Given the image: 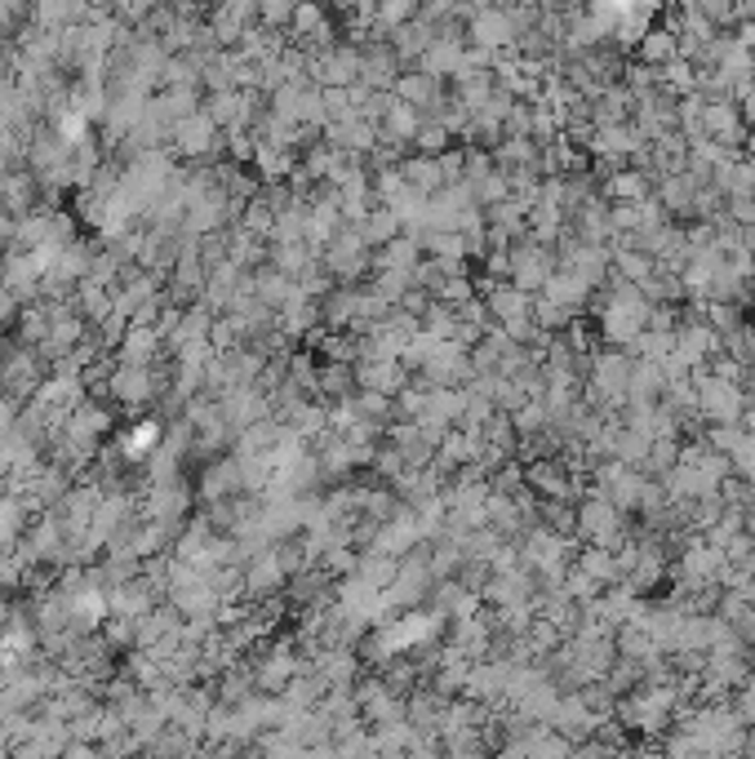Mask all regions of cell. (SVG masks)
<instances>
[{"instance_id":"e575fe53","label":"cell","mask_w":755,"mask_h":759,"mask_svg":"<svg viewBox=\"0 0 755 759\" xmlns=\"http://www.w3.org/2000/svg\"><path fill=\"white\" fill-rule=\"evenodd\" d=\"M356 231L365 236V245L378 249V245H386V240H395L404 227H400V218H395V209H386V205H374L361 223H356Z\"/></svg>"},{"instance_id":"277c9868","label":"cell","mask_w":755,"mask_h":759,"mask_svg":"<svg viewBox=\"0 0 755 759\" xmlns=\"http://www.w3.org/2000/svg\"><path fill=\"white\" fill-rule=\"evenodd\" d=\"M627 533H631V515H622L605 493L587 489L578 497V538L582 542H596V546L618 551L627 542Z\"/></svg>"},{"instance_id":"60d3db41","label":"cell","mask_w":755,"mask_h":759,"mask_svg":"<svg viewBox=\"0 0 755 759\" xmlns=\"http://www.w3.org/2000/svg\"><path fill=\"white\" fill-rule=\"evenodd\" d=\"M676 352V334L671 329H649L645 325V334L631 343V356H640V361H667Z\"/></svg>"},{"instance_id":"7dc6e473","label":"cell","mask_w":755,"mask_h":759,"mask_svg":"<svg viewBox=\"0 0 755 759\" xmlns=\"http://www.w3.org/2000/svg\"><path fill=\"white\" fill-rule=\"evenodd\" d=\"M511 422H516V431H520V435H533V431L551 426V413H547V404H542V400H524V404L511 413Z\"/></svg>"},{"instance_id":"83f0119b","label":"cell","mask_w":755,"mask_h":759,"mask_svg":"<svg viewBox=\"0 0 755 759\" xmlns=\"http://www.w3.org/2000/svg\"><path fill=\"white\" fill-rule=\"evenodd\" d=\"M249 285H254V294H258L272 312H281V307L290 303V294H294V285H298V280H290L285 272H276L272 263H263V267H254V272H249Z\"/></svg>"},{"instance_id":"b9f144b4","label":"cell","mask_w":755,"mask_h":759,"mask_svg":"<svg viewBox=\"0 0 755 759\" xmlns=\"http://www.w3.org/2000/svg\"><path fill=\"white\" fill-rule=\"evenodd\" d=\"M134 631H138V618H129V613H107V618H102V627H98V635H102L116 653L134 649Z\"/></svg>"},{"instance_id":"8992f818","label":"cell","mask_w":755,"mask_h":759,"mask_svg":"<svg viewBox=\"0 0 755 759\" xmlns=\"http://www.w3.org/2000/svg\"><path fill=\"white\" fill-rule=\"evenodd\" d=\"M480 298H484L493 325H502L511 338H524V334H529V325H533V294L516 289L511 280H493Z\"/></svg>"},{"instance_id":"52a82bcc","label":"cell","mask_w":755,"mask_h":759,"mask_svg":"<svg viewBox=\"0 0 755 759\" xmlns=\"http://www.w3.org/2000/svg\"><path fill=\"white\" fill-rule=\"evenodd\" d=\"M192 493L196 502H218V497H232V493H245V462L241 453H223L214 462H200L196 466V480H192Z\"/></svg>"},{"instance_id":"d4e9b609","label":"cell","mask_w":755,"mask_h":759,"mask_svg":"<svg viewBox=\"0 0 755 759\" xmlns=\"http://www.w3.org/2000/svg\"><path fill=\"white\" fill-rule=\"evenodd\" d=\"M200 107L218 120V129H245V89L227 85V89H205Z\"/></svg>"},{"instance_id":"1f68e13d","label":"cell","mask_w":755,"mask_h":759,"mask_svg":"<svg viewBox=\"0 0 755 759\" xmlns=\"http://www.w3.org/2000/svg\"><path fill=\"white\" fill-rule=\"evenodd\" d=\"M556 702H560V684H556V680H542V684H533L511 711H520V716L533 720V724H547L551 711H556Z\"/></svg>"},{"instance_id":"ab89813d","label":"cell","mask_w":755,"mask_h":759,"mask_svg":"<svg viewBox=\"0 0 755 759\" xmlns=\"http://www.w3.org/2000/svg\"><path fill=\"white\" fill-rule=\"evenodd\" d=\"M272 240H307V205L294 200L272 218Z\"/></svg>"},{"instance_id":"f5cc1de1","label":"cell","mask_w":755,"mask_h":759,"mask_svg":"<svg viewBox=\"0 0 755 759\" xmlns=\"http://www.w3.org/2000/svg\"><path fill=\"white\" fill-rule=\"evenodd\" d=\"M316 4H334V0H316Z\"/></svg>"},{"instance_id":"5bb4252c","label":"cell","mask_w":755,"mask_h":759,"mask_svg":"<svg viewBox=\"0 0 755 759\" xmlns=\"http://www.w3.org/2000/svg\"><path fill=\"white\" fill-rule=\"evenodd\" d=\"M511 40H516V22L507 9H471V18H467L471 49H507Z\"/></svg>"},{"instance_id":"4dcf8cb0","label":"cell","mask_w":755,"mask_h":759,"mask_svg":"<svg viewBox=\"0 0 755 759\" xmlns=\"http://www.w3.org/2000/svg\"><path fill=\"white\" fill-rule=\"evenodd\" d=\"M395 569H400V560L395 555H382V551H361V560H356V578L374 591V595H382L386 586H391V578H395Z\"/></svg>"},{"instance_id":"5b68a950","label":"cell","mask_w":755,"mask_h":759,"mask_svg":"<svg viewBox=\"0 0 755 759\" xmlns=\"http://www.w3.org/2000/svg\"><path fill=\"white\" fill-rule=\"evenodd\" d=\"M689 378H694V386H698V408H703V417H707V422H738V417H743L747 391H743L738 382L716 378L707 365L689 369Z\"/></svg>"},{"instance_id":"cb8c5ba5","label":"cell","mask_w":755,"mask_h":759,"mask_svg":"<svg viewBox=\"0 0 755 759\" xmlns=\"http://www.w3.org/2000/svg\"><path fill=\"white\" fill-rule=\"evenodd\" d=\"M422 116H426V111H418L413 102H404V98H395V93H391V102H386V111H382V120H378V134H382V138H391V142L413 147V134H418Z\"/></svg>"},{"instance_id":"d6a6232c","label":"cell","mask_w":755,"mask_h":759,"mask_svg":"<svg viewBox=\"0 0 755 759\" xmlns=\"http://www.w3.org/2000/svg\"><path fill=\"white\" fill-rule=\"evenodd\" d=\"M400 174H404V178H409V183H413L418 191H426V196L444 187V174H440V160H435V156H422V151H409V156L400 160Z\"/></svg>"},{"instance_id":"30bf717a","label":"cell","mask_w":755,"mask_h":759,"mask_svg":"<svg viewBox=\"0 0 755 759\" xmlns=\"http://www.w3.org/2000/svg\"><path fill=\"white\" fill-rule=\"evenodd\" d=\"M285 582H290V569L281 564L276 542L245 560V600H276L285 595Z\"/></svg>"},{"instance_id":"44dd1931","label":"cell","mask_w":755,"mask_h":759,"mask_svg":"<svg viewBox=\"0 0 755 759\" xmlns=\"http://www.w3.org/2000/svg\"><path fill=\"white\" fill-rule=\"evenodd\" d=\"M631 58L636 62H649V67H667V62L680 58V40H676V31L667 22H649L645 36L631 45Z\"/></svg>"},{"instance_id":"9a60e30c","label":"cell","mask_w":755,"mask_h":759,"mask_svg":"<svg viewBox=\"0 0 755 759\" xmlns=\"http://www.w3.org/2000/svg\"><path fill=\"white\" fill-rule=\"evenodd\" d=\"M391 93L395 98H404V102H413L418 111H435L440 102H444V93H449V80H440V76H426L422 67H409V71H400V80L391 85Z\"/></svg>"},{"instance_id":"8fae6325","label":"cell","mask_w":755,"mask_h":759,"mask_svg":"<svg viewBox=\"0 0 755 759\" xmlns=\"http://www.w3.org/2000/svg\"><path fill=\"white\" fill-rule=\"evenodd\" d=\"M703 134L720 147H734V151H747V142H752V125L743 120L738 102H707L703 107Z\"/></svg>"},{"instance_id":"836d02e7","label":"cell","mask_w":755,"mask_h":759,"mask_svg":"<svg viewBox=\"0 0 755 759\" xmlns=\"http://www.w3.org/2000/svg\"><path fill=\"white\" fill-rule=\"evenodd\" d=\"M654 267H658L654 254H645V249H636V245H614V272H618L622 280L645 285V280L654 276Z\"/></svg>"},{"instance_id":"ee69618b","label":"cell","mask_w":755,"mask_h":759,"mask_svg":"<svg viewBox=\"0 0 755 759\" xmlns=\"http://www.w3.org/2000/svg\"><path fill=\"white\" fill-rule=\"evenodd\" d=\"M600 591H605V582H596L587 569H578V564H569V569H565V595H569V600L587 604V600H596Z\"/></svg>"},{"instance_id":"f907efd6","label":"cell","mask_w":755,"mask_h":759,"mask_svg":"<svg viewBox=\"0 0 755 759\" xmlns=\"http://www.w3.org/2000/svg\"><path fill=\"white\" fill-rule=\"evenodd\" d=\"M734 40H738L743 49H752V53H755V18H743V22L734 27Z\"/></svg>"},{"instance_id":"d590c367","label":"cell","mask_w":755,"mask_h":759,"mask_svg":"<svg viewBox=\"0 0 755 759\" xmlns=\"http://www.w3.org/2000/svg\"><path fill=\"white\" fill-rule=\"evenodd\" d=\"M538 524L565 538H578V502H556V497H538Z\"/></svg>"},{"instance_id":"f546056e","label":"cell","mask_w":755,"mask_h":759,"mask_svg":"<svg viewBox=\"0 0 755 759\" xmlns=\"http://www.w3.org/2000/svg\"><path fill=\"white\" fill-rule=\"evenodd\" d=\"M654 191V178L645 174V169H631V165H622L618 174H609L605 183H600V196L605 200H640V196H649Z\"/></svg>"},{"instance_id":"4316f807","label":"cell","mask_w":755,"mask_h":759,"mask_svg":"<svg viewBox=\"0 0 755 759\" xmlns=\"http://www.w3.org/2000/svg\"><path fill=\"white\" fill-rule=\"evenodd\" d=\"M418 263H422V249L409 231H400L395 240L374 249V272H418Z\"/></svg>"},{"instance_id":"c3c4849f","label":"cell","mask_w":755,"mask_h":759,"mask_svg":"<svg viewBox=\"0 0 755 759\" xmlns=\"http://www.w3.org/2000/svg\"><path fill=\"white\" fill-rule=\"evenodd\" d=\"M298 4H303V0H258V22H267V27H276V31H290Z\"/></svg>"},{"instance_id":"6da1fadb","label":"cell","mask_w":755,"mask_h":759,"mask_svg":"<svg viewBox=\"0 0 755 759\" xmlns=\"http://www.w3.org/2000/svg\"><path fill=\"white\" fill-rule=\"evenodd\" d=\"M169 151L183 156V160H192V165H218V160H227V134L218 129V120L205 107H196L183 120H174Z\"/></svg>"},{"instance_id":"9c48e42d","label":"cell","mask_w":755,"mask_h":759,"mask_svg":"<svg viewBox=\"0 0 755 759\" xmlns=\"http://www.w3.org/2000/svg\"><path fill=\"white\" fill-rule=\"evenodd\" d=\"M556 272V249L538 245V240H516L511 245V285L524 289V294H542V285L551 280Z\"/></svg>"},{"instance_id":"816d5d0a","label":"cell","mask_w":755,"mask_h":759,"mask_svg":"<svg viewBox=\"0 0 755 759\" xmlns=\"http://www.w3.org/2000/svg\"><path fill=\"white\" fill-rule=\"evenodd\" d=\"M743 245H747V249L755 254V223H752V227H743Z\"/></svg>"},{"instance_id":"7bdbcfd3","label":"cell","mask_w":755,"mask_h":759,"mask_svg":"<svg viewBox=\"0 0 755 759\" xmlns=\"http://www.w3.org/2000/svg\"><path fill=\"white\" fill-rule=\"evenodd\" d=\"M418 13V0H378L374 9V36H386L395 31L400 22H409Z\"/></svg>"},{"instance_id":"603a6c76","label":"cell","mask_w":755,"mask_h":759,"mask_svg":"<svg viewBox=\"0 0 755 759\" xmlns=\"http://www.w3.org/2000/svg\"><path fill=\"white\" fill-rule=\"evenodd\" d=\"M386 40H391V49L400 53V62H404V71L409 67H418V58H422V49L435 40V27L426 22V18H409V22H400L395 31H386Z\"/></svg>"},{"instance_id":"e0dca14e","label":"cell","mask_w":755,"mask_h":759,"mask_svg":"<svg viewBox=\"0 0 755 759\" xmlns=\"http://www.w3.org/2000/svg\"><path fill=\"white\" fill-rule=\"evenodd\" d=\"M538 156H542V147L533 138H502L493 147V169H502L507 183L511 178H542L538 174Z\"/></svg>"},{"instance_id":"4fadbf2b","label":"cell","mask_w":755,"mask_h":759,"mask_svg":"<svg viewBox=\"0 0 755 759\" xmlns=\"http://www.w3.org/2000/svg\"><path fill=\"white\" fill-rule=\"evenodd\" d=\"M400 71H404V62H400V53L391 49L386 36H370L361 45V80L370 89H391L400 80Z\"/></svg>"},{"instance_id":"8d00e7d4","label":"cell","mask_w":755,"mask_h":759,"mask_svg":"<svg viewBox=\"0 0 755 759\" xmlns=\"http://www.w3.org/2000/svg\"><path fill=\"white\" fill-rule=\"evenodd\" d=\"M658 85H663L667 93H676V98L698 93V67H694L689 58H676V62H667V67L658 71Z\"/></svg>"},{"instance_id":"ac0fdd59","label":"cell","mask_w":755,"mask_h":759,"mask_svg":"<svg viewBox=\"0 0 755 759\" xmlns=\"http://www.w3.org/2000/svg\"><path fill=\"white\" fill-rule=\"evenodd\" d=\"M169 352H165V338H160L156 325H129L125 338H120V347H116V361L120 365H156Z\"/></svg>"},{"instance_id":"7a4b0ae2","label":"cell","mask_w":755,"mask_h":759,"mask_svg":"<svg viewBox=\"0 0 755 759\" xmlns=\"http://www.w3.org/2000/svg\"><path fill=\"white\" fill-rule=\"evenodd\" d=\"M45 378H49V365L40 361V352L22 347L13 334H0V395H13L27 404Z\"/></svg>"},{"instance_id":"74e56055","label":"cell","mask_w":755,"mask_h":759,"mask_svg":"<svg viewBox=\"0 0 755 759\" xmlns=\"http://www.w3.org/2000/svg\"><path fill=\"white\" fill-rule=\"evenodd\" d=\"M680 462V435H654L649 440V457H645V475H663V471H671Z\"/></svg>"},{"instance_id":"f1b7e54d","label":"cell","mask_w":755,"mask_h":759,"mask_svg":"<svg viewBox=\"0 0 755 759\" xmlns=\"http://www.w3.org/2000/svg\"><path fill=\"white\" fill-rule=\"evenodd\" d=\"M321 325L325 329H352L356 325V285H334L321 298Z\"/></svg>"},{"instance_id":"ba28073f","label":"cell","mask_w":755,"mask_h":759,"mask_svg":"<svg viewBox=\"0 0 755 759\" xmlns=\"http://www.w3.org/2000/svg\"><path fill=\"white\" fill-rule=\"evenodd\" d=\"M307 71L316 85H352V80H361V45L334 40V45L307 53Z\"/></svg>"},{"instance_id":"f6af8a7d","label":"cell","mask_w":755,"mask_h":759,"mask_svg":"<svg viewBox=\"0 0 755 759\" xmlns=\"http://www.w3.org/2000/svg\"><path fill=\"white\" fill-rule=\"evenodd\" d=\"M698 9L707 13V22H712L716 31H734V27L743 22V9H738V0H698Z\"/></svg>"},{"instance_id":"bcb514c9","label":"cell","mask_w":755,"mask_h":759,"mask_svg":"<svg viewBox=\"0 0 755 759\" xmlns=\"http://www.w3.org/2000/svg\"><path fill=\"white\" fill-rule=\"evenodd\" d=\"M431 298H440V303H449V307H462L467 298H475V280H471V276H444V280L431 289Z\"/></svg>"},{"instance_id":"681fc988","label":"cell","mask_w":755,"mask_h":759,"mask_svg":"<svg viewBox=\"0 0 755 759\" xmlns=\"http://www.w3.org/2000/svg\"><path fill=\"white\" fill-rule=\"evenodd\" d=\"M725 218L729 223H738V227H752L755 223V196H729V205H725Z\"/></svg>"},{"instance_id":"7c38bea8","label":"cell","mask_w":755,"mask_h":759,"mask_svg":"<svg viewBox=\"0 0 755 759\" xmlns=\"http://www.w3.org/2000/svg\"><path fill=\"white\" fill-rule=\"evenodd\" d=\"M205 22H209V31H214V40L223 49H236V40L258 22V0H218L205 13Z\"/></svg>"},{"instance_id":"d6986e66","label":"cell","mask_w":755,"mask_h":759,"mask_svg":"<svg viewBox=\"0 0 755 759\" xmlns=\"http://www.w3.org/2000/svg\"><path fill=\"white\" fill-rule=\"evenodd\" d=\"M361 386H356V365L352 361H325V356H316V395L325 404H343Z\"/></svg>"},{"instance_id":"3957f363","label":"cell","mask_w":755,"mask_h":759,"mask_svg":"<svg viewBox=\"0 0 755 759\" xmlns=\"http://www.w3.org/2000/svg\"><path fill=\"white\" fill-rule=\"evenodd\" d=\"M321 263H325V272H330L339 285H361V280H370V272H374V249L365 245V236L356 231V223H343V227L334 231V240L321 249Z\"/></svg>"},{"instance_id":"484cf974","label":"cell","mask_w":755,"mask_h":759,"mask_svg":"<svg viewBox=\"0 0 755 759\" xmlns=\"http://www.w3.org/2000/svg\"><path fill=\"white\" fill-rule=\"evenodd\" d=\"M631 107H636V98H631V89L618 80V85H605L596 98H591V125L600 129V125H622V120H631Z\"/></svg>"},{"instance_id":"f35d334b","label":"cell","mask_w":755,"mask_h":759,"mask_svg":"<svg viewBox=\"0 0 755 759\" xmlns=\"http://www.w3.org/2000/svg\"><path fill=\"white\" fill-rule=\"evenodd\" d=\"M444 147H453V134L444 129V120L422 116V125H418V134H413V151H422V156H440Z\"/></svg>"},{"instance_id":"2e32d148","label":"cell","mask_w":755,"mask_h":759,"mask_svg":"<svg viewBox=\"0 0 755 759\" xmlns=\"http://www.w3.org/2000/svg\"><path fill=\"white\" fill-rule=\"evenodd\" d=\"M409 382H413V374L400 361H386V356H361L356 361V386L361 391H382V395L395 400Z\"/></svg>"},{"instance_id":"7402d4cb","label":"cell","mask_w":755,"mask_h":759,"mask_svg":"<svg viewBox=\"0 0 755 759\" xmlns=\"http://www.w3.org/2000/svg\"><path fill=\"white\" fill-rule=\"evenodd\" d=\"M325 138H330L334 147H343V151H374L378 125L374 120H365L361 111H347L343 120H330V125H325Z\"/></svg>"},{"instance_id":"ffe728a7","label":"cell","mask_w":755,"mask_h":759,"mask_svg":"<svg viewBox=\"0 0 755 759\" xmlns=\"http://www.w3.org/2000/svg\"><path fill=\"white\" fill-rule=\"evenodd\" d=\"M654 196L663 200V209H667V218L671 223H689L694 218V196H698V183L680 169V174H667V178H658L654 183Z\"/></svg>"}]
</instances>
